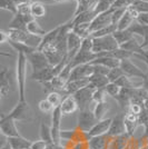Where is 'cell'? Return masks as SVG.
<instances>
[{
    "instance_id": "obj_1",
    "label": "cell",
    "mask_w": 148,
    "mask_h": 149,
    "mask_svg": "<svg viewBox=\"0 0 148 149\" xmlns=\"http://www.w3.org/2000/svg\"><path fill=\"white\" fill-rule=\"evenodd\" d=\"M27 56L25 54H17L16 63V80L18 86V96L20 101H26V79H27Z\"/></svg>"
},
{
    "instance_id": "obj_2",
    "label": "cell",
    "mask_w": 148,
    "mask_h": 149,
    "mask_svg": "<svg viewBox=\"0 0 148 149\" xmlns=\"http://www.w3.org/2000/svg\"><path fill=\"white\" fill-rule=\"evenodd\" d=\"M7 33L9 36V40H13V41H18V42H22L34 48H39L40 42L43 37L39 36H35L31 35L27 30H16V29H8Z\"/></svg>"
},
{
    "instance_id": "obj_3",
    "label": "cell",
    "mask_w": 148,
    "mask_h": 149,
    "mask_svg": "<svg viewBox=\"0 0 148 149\" xmlns=\"http://www.w3.org/2000/svg\"><path fill=\"white\" fill-rule=\"evenodd\" d=\"M118 48H119V45H118V42L116 41V39L112 35H108L105 37L94 38L93 51L96 54L111 52L114 50H117Z\"/></svg>"
},
{
    "instance_id": "obj_4",
    "label": "cell",
    "mask_w": 148,
    "mask_h": 149,
    "mask_svg": "<svg viewBox=\"0 0 148 149\" xmlns=\"http://www.w3.org/2000/svg\"><path fill=\"white\" fill-rule=\"evenodd\" d=\"M97 123L98 120L95 117V113L89 108L79 110L78 117H77V128L88 132Z\"/></svg>"
},
{
    "instance_id": "obj_5",
    "label": "cell",
    "mask_w": 148,
    "mask_h": 149,
    "mask_svg": "<svg viewBox=\"0 0 148 149\" xmlns=\"http://www.w3.org/2000/svg\"><path fill=\"white\" fill-rule=\"evenodd\" d=\"M0 130L2 136H5L6 138L21 136L16 126V120H13L11 117L3 113H1V117H0Z\"/></svg>"
},
{
    "instance_id": "obj_6",
    "label": "cell",
    "mask_w": 148,
    "mask_h": 149,
    "mask_svg": "<svg viewBox=\"0 0 148 149\" xmlns=\"http://www.w3.org/2000/svg\"><path fill=\"white\" fill-rule=\"evenodd\" d=\"M61 117L62 113L59 109V107L55 108V110L51 112V135H52V140L56 146H60L61 143Z\"/></svg>"
},
{
    "instance_id": "obj_7",
    "label": "cell",
    "mask_w": 148,
    "mask_h": 149,
    "mask_svg": "<svg viewBox=\"0 0 148 149\" xmlns=\"http://www.w3.org/2000/svg\"><path fill=\"white\" fill-rule=\"evenodd\" d=\"M27 60L31 65V68L34 70V72L40 71L43 69L49 67L50 63L47 59L46 55L40 50H36L34 52H31L29 55H27Z\"/></svg>"
},
{
    "instance_id": "obj_8",
    "label": "cell",
    "mask_w": 148,
    "mask_h": 149,
    "mask_svg": "<svg viewBox=\"0 0 148 149\" xmlns=\"http://www.w3.org/2000/svg\"><path fill=\"white\" fill-rule=\"evenodd\" d=\"M9 117H11L16 121H22V120H31L30 117V107L28 105L27 100L20 101L18 100L17 105L13 107V109L8 113Z\"/></svg>"
},
{
    "instance_id": "obj_9",
    "label": "cell",
    "mask_w": 148,
    "mask_h": 149,
    "mask_svg": "<svg viewBox=\"0 0 148 149\" xmlns=\"http://www.w3.org/2000/svg\"><path fill=\"white\" fill-rule=\"evenodd\" d=\"M110 25H114L112 24V8L106 13H99L96 16V18L94 19L90 24V33Z\"/></svg>"
},
{
    "instance_id": "obj_10",
    "label": "cell",
    "mask_w": 148,
    "mask_h": 149,
    "mask_svg": "<svg viewBox=\"0 0 148 149\" xmlns=\"http://www.w3.org/2000/svg\"><path fill=\"white\" fill-rule=\"evenodd\" d=\"M95 88L91 87L90 85H88L86 87H84L82 89H80L79 91H77V93L73 95L76 100H77V102H78V106H79V110L81 109H86L88 108V105H89V102L93 100V97H94V93H95Z\"/></svg>"
},
{
    "instance_id": "obj_11",
    "label": "cell",
    "mask_w": 148,
    "mask_h": 149,
    "mask_svg": "<svg viewBox=\"0 0 148 149\" xmlns=\"http://www.w3.org/2000/svg\"><path fill=\"white\" fill-rule=\"evenodd\" d=\"M95 74V67L91 63H86V65H80L77 66L73 69L70 78L68 81L71 80H78V79H89V77H91Z\"/></svg>"
},
{
    "instance_id": "obj_12",
    "label": "cell",
    "mask_w": 148,
    "mask_h": 149,
    "mask_svg": "<svg viewBox=\"0 0 148 149\" xmlns=\"http://www.w3.org/2000/svg\"><path fill=\"white\" fill-rule=\"evenodd\" d=\"M90 137L88 132L76 128L74 130H61V140L68 143H79V141H89Z\"/></svg>"
},
{
    "instance_id": "obj_13",
    "label": "cell",
    "mask_w": 148,
    "mask_h": 149,
    "mask_svg": "<svg viewBox=\"0 0 148 149\" xmlns=\"http://www.w3.org/2000/svg\"><path fill=\"white\" fill-rule=\"evenodd\" d=\"M120 68L123 70L124 74L128 76L129 78H145L146 72H144L138 66H136L134 62L130 61V59H124L120 61Z\"/></svg>"
},
{
    "instance_id": "obj_14",
    "label": "cell",
    "mask_w": 148,
    "mask_h": 149,
    "mask_svg": "<svg viewBox=\"0 0 148 149\" xmlns=\"http://www.w3.org/2000/svg\"><path fill=\"white\" fill-rule=\"evenodd\" d=\"M81 42H82V38L79 37L77 33H75L71 30L68 33L67 38V47H68V59L69 61L76 56V54L80 49Z\"/></svg>"
},
{
    "instance_id": "obj_15",
    "label": "cell",
    "mask_w": 148,
    "mask_h": 149,
    "mask_svg": "<svg viewBox=\"0 0 148 149\" xmlns=\"http://www.w3.org/2000/svg\"><path fill=\"white\" fill-rule=\"evenodd\" d=\"M126 134V128H125V113L123 115H118L116 117L112 118L110 128L108 131V136L109 137H116L121 136Z\"/></svg>"
},
{
    "instance_id": "obj_16",
    "label": "cell",
    "mask_w": 148,
    "mask_h": 149,
    "mask_svg": "<svg viewBox=\"0 0 148 149\" xmlns=\"http://www.w3.org/2000/svg\"><path fill=\"white\" fill-rule=\"evenodd\" d=\"M31 15H22V13H16L9 22V29H16V30H27V25L34 20Z\"/></svg>"
},
{
    "instance_id": "obj_17",
    "label": "cell",
    "mask_w": 148,
    "mask_h": 149,
    "mask_svg": "<svg viewBox=\"0 0 148 149\" xmlns=\"http://www.w3.org/2000/svg\"><path fill=\"white\" fill-rule=\"evenodd\" d=\"M11 87V81H10V71L9 69L2 66L0 70V95L1 99H5L8 93L10 91Z\"/></svg>"
},
{
    "instance_id": "obj_18",
    "label": "cell",
    "mask_w": 148,
    "mask_h": 149,
    "mask_svg": "<svg viewBox=\"0 0 148 149\" xmlns=\"http://www.w3.org/2000/svg\"><path fill=\"white\" fill-rule=\"evenodd\" d=\"M59 109L61 111L62 116H68V115H71L77 111L79 109V106H78L76 98L73 95H70L62 99L61 105L59 106Z\"/></svg>"
},
{
    "instance_id": "obj_19",
    "label": "cell",
    "mask_w": 148,
    "mask_h": 149,
    "mask_svg": "<svg viewBox=\"0 0 148 149\" xmlns=\"http://www.w3.org/2000/svg\"><path fill=\"white\" fill-rule=\"evenodd\" d=\"M112 119L111 118H105L103 120H99L97 124L94 126L90 130L88 131V135L89 137H96V136H103V135H107L109 128H110V125Z\"/></svg>"
},
{
    "instance_id": "obj_20",
    "label": "cell",
    "mask_w": 148,
    "mask_h": 149,
    "mask_svg": "<svg viewBox=\"0 0 148 149\" xmlns=\"http://www.w3.org/2000/svg\"><path fill=\"white\" fill-rule=\"evenodd\" d=\"M60 29H61V25L57 26L56 28L49 30L41 39V42H40V46L38 50H41L47 48V47H50V46H54L58 39V36H59V32H60Z\"/></svg>"
},
{
    "instance_id": "obj_21",
    "label": "cell",
    "mask_w": 148,
    "mask_h": 149,
    "mask_svg": "<svg viewBox=\"0 0 148 149\" xmlns=\"http://www.w3.org/2000/svg\"><path fill=\"white\" fill-rule=\"evenodd\" d=\"M128 29L134 35H139L140 37H142V49L148 48V26H144L142 24L135 21Z\"/></svg>"
},
{
    "instance_id": "obj_22",
    "label": "cell",
    "mask_w": 148,
    "mask_h": 149,
    "mask_svg": "<svg viewBox=\"0 0 148 149\" xmlns=\"http://www.w3.org/2000/svg\"><path fill=\"white\" fill-rule=\"evenodd\" d=\"M120 61L117 58L115 57L109 56V54H107V56L104 57H99L97 59H95L91 65H100V66H104V67H107L109 69L112 68H117V67H120Z\"/></svg>"
},
{
    "instance_id": "obj_23",
    "label": "cell",
    "mask_w": 148,
    "mask_h": 149,
    "mask_svg": "<svg viewBox=\"0 0 148 149\" xmlns=\"http://www.w3.org/2000/svg\"><path fill=\"white\" fill-rule=\"evenodd\" d=\"M89 85V79H78V80H71L68 81L64 93H66L68 96L75 95L77 91H79L80 89L86 87Z\"/></svg>"
},
{
    "instance_id": "obj_24",
    "label": "cell",
    "mask_w": 148,
    "mask_h": 149,
    "mask_svg": "<svg viewBox=\"0 0 148 149\" xmlns=\"http://www.w3.org/2000/svg\"><path fill=\"white\" fill-rule=\"evenodd\" d=\"M138 125H139V116H136L130 112L125 113V128H126V134L128 136H134V131L136 130Z\"/></svg>"
},
{
    "instance_id": "obj_25",
    "label": "cell",
    "mask_w": 148,
    "mask_h": 149,
    "mask_svg": "<svg viewBox=\"0 0 148 149\" xmlns=\"http://www.w3.org/2000/svg\"><path fill=\"white\" fill-rule=\"evenodd\" d=\"M131 136H128L127 134L121 136L109 137V141L107 145V149H124L128 143L129 138Z\"/></svg>"
},
{
    "instance_id": "obj_26",
    "label": "cell",
    "mask_w": 148,
    "mask_h": 149,
    "mask_svg": "<svg viewBox=\"0 0 148 149\" xmlns=\"http://www.w3.org/2000/svg\"><path fill=\"white\" fill-rule=\"evenodd\" d=\"M76 1H77V7H76L75 16H78L82 13L94 10L95 7L97 6L99 0H76Z\"/></svg>"
},
{
    "instance_id": "obj_27",
    "label": "cell",
    "mask_w": 148,
    "mask_h": 149,
    "mask_svg": "<svg viewBox=\"0 0 148 149\" xmlns=\"http://www.w3.org/2000/svg\"><path fill=\"white\" fill-rule=\"evenodd\" d=\"M8 143H10V146L13 149H30L32 141L26 139L25 137H11V138H7Z\"/></svg>"
},
{
    "instance_id": "obj_28",
    "label": "cell",
    "mask_w": 148,
    "mask_h": 149,
    "mask_svg": "<svg viewBox=\"0 0 148 149\" xmlns=\"http://www.w3.org/2000/svg\"><path fill=\"white\" fill-rule=\"evenodd\" d=\"M109 141V136L108 135H103V136L91 137L89 139V148L90 149H107V145Z\"/></svg>"
},
{
    "instance_id": "obj_29",
    "label": "cell",
    "mask_w": 148,
    "mask_h": 149,
    "mask_svg": "<svg viewBox=\"0 0 148 149\" xmlns=\"http://www.w3.org/2000/svg\"><path fill=\"white\" fill-rule=\"evenodd\" d=\"M109 84V80L107 76L100 74H94L91 77H89V85L95 89H101L106 88V86Z\"/></svg>"
},
{
    "instance_id": "obj_30",
    "label": "cell",
    "mask_w": 148,
    "mask_h": 149,
    "mask_svg": "<svg viewBox=\"0 0 148 149\" xmlns=\"http://www.w3.org/2000/svg\"><path fill=\"white\" fill-rule=\"evenodd\" d=\"M39 132H40V140H43L47 143L48 146L55 145L52 140V135H51V128L48 125H46L43 121H40V127H39Z\"/></svg>"
},
{
    "instance_id": "obj_31",
    "label": "cell",
    "mask_w": 148,
    "mask_h": 149,
    "mask_svg": "<svg viewBox=\"0 0 148 149\" xmlns=\"http://www.w3.org/2000/svg\"><path fill=\"white\" fill-rule=\"evenodd\" d=\"M119 48L126 50V51H129L134 56L137 55V54H140L142 50H144L142 47V44H139L135 37L131 38L129 41H127V42H125L124 45H121Z\"/></svg>"
},
{
    "instance_id": "obj_32",
    "label": "cell",
    "mask_w": 148,
    "mask_h": 149,
    "mask_svg": "<svg viewBox=\"0 0 148 149\" xmlns=\"http://www.w3.org/2000/svg\"><path fill=\"white\" fill-rule=\"evenodd\" d=\"M30 11L31 16L35 19L43 18L46 16V5L39 1H32L30 3Z\"/></svg>"
},
{
    "instance_id": "obj_33",
    "label": "cell",
    "mask_w": 148,
    "mask_h": 149,
    "mask_svg": "<svg viewBox=\"0 0 148 149\" xmlns=\"http://www.w3.org/2000/svg\"><path fill=\"white\" fill-rule=\"evenodd\" d=\"M112 36L115 37L116 41H117L119 47H120L125 42L129 41L131 38H134V33L129 29H125V30H116L112 33Z\"/></svg>"
},
{
    "instance_id": "obj_34",
    "label": "cell",
    "mask_w": 148,
    "mask_h": 149,
    "mask_svg": "<svg viewBox=\"0 0 148 149\" xmlns=\"http://www.w3.org/2000/svg\"><path fill=\"white\" fill-rule=\"evenodd\" d=\"M8 44L17 51V54L21 52V54H25L26 56L37 50V48H34V47H30L28 45L22 44V42H18V41H13V40H8Z\"/></svg>"
},
{
    "instance_id": "obj_35",
    "label": "cell",
    "mask_w": 148,
    "mask_h": 149,
    "mask_svg": "<svg viewBox=\"0 0 148 149\" xmlns=\"http://www.w3.org/2000/svg\"><path fill=\"white\" fill-rule=\"evenodd\" d=\"M27 31L31 33V35H35V36H39V37H43L48 31H46L43 29L41 26L39 25L36 19L31 20L30 22L27 25Z\"/></svg>"
},
{
    "instance_id": "obj_36",
    "label": "cell",
    "mask_w": 148,
    "mask_h": 149,
    "mask_svg": "<svg viewBox=\"0 0 148 149\" xmlns=\"http://www.w3.org/2000/svg\"><path fill=\"white\" fill-rule=\"evenodd\" d=\"M90 24L91 22H84V24H77L74 25L73 31L75 33H77L79 37L84 38L90 36Z\"/></svg>"
},
{
    "instance_id": "obj_37",
    "label": "cell",
    "mask_w": 148,
    "mask_h": 149,
    "mask_svg": "<svg viewBox=\"0 0 148 149\" xmlns=\"http://www.w3.org/2000/svg\"><path fill=\"white\" fill-rule=\"evenodd\" d=\"M109 110V107H108V104L107 101L105 102H99V104H96L95 106V109H94V113H95V117L97 120H103L105 119V115L107 113V111Z\"/></svg>"
},
{
    "instance_id": "obj_38",
    "label": "cell",
    "mask_w": 148,
    "mask_h": 149,
    "mask_svg": "<svg viewBox=\"0 0 148 149\" xmlns=\"http://www.w3.org/2000/svg\"><path fill=\"white\" fill-rule=\"evenodd\" d=\"M0 8L11 13L13 16L18 13V6L13 0H0Z\"/></svg>"
},
{
    "instance_id": "obj_39",
    "label": "cell",
    "mask_w": 148,
    "mask_h": 149,
    "mask_svg": "<svg viewBox=\"0 0 148 149\" xmlns=\"http://www.w3.org/2000/svg\"><path fill=\"white\" fill-rule=\"evenodd\" d=\"M116 30H117V26L110 25V26H108V27H105V28H103V29H99V30L95 31L93 33H90V36L94 38L105 37V36H108V35H112Z\"/></svg>"
},
{
    "instance_id": "obj_40",
    "label": "cell",
    "mask_w": 148,
    "mask_h": 149,
    "mask_svg": "<svg viewBox=\"0 0 148 149\" xmlns=\"http://www.w3.org/2000/svg\"><path fill=\"white\" fill-rule=\"evenodd\" d=\"M46 99L48 100V101H49L50 104L54 106L55 108L59 107V106L61 105V102H62L61 95H60V93H59V91H51V93H47Z\"/></svg>"
},
{
    "instance_id": "obj_41",
    "label": "cell",
    "mask_w": 148,
    "mask_h": 149,
    "mask_svg": "<svg viewBox=\"0 0 148 149\" xmlns=\"http://www.w3.org/2000/svg\"><path fill=\"white\" fill-rule=\"evenodd\" d=\"M106 91H107V95H109L110 97H112L114 99L116 100L119 93L121 91V87H119L116 82H109L107 86H106Z\"/></svg>"
},
{
    "instance_id": "obj_42",
    "label": "cell",
    "mask_w": 148,
    "mask_h": 149,
    "mask_svg": "<svg viewBox=\"0 0 148 149\" xmlns=\"http://www.w3.org/2000/svg\"><path fill=\"white\" fill-rule=\"evenodd\" d=\"M111 3L109 0H99L98 3H97V6L95 7V13L96 15H99V13H106V11H108V10H110L111 9Z\"/></svg>"
},
{
    "instance_id": "obj_43",
    "label": "cell",
    "mask_w": 148,
    "mask_h": 149,
    "mask_svg": "<svg viewBox=\"0 0 148 149\" xmlns=\"http://www.w3.org/2000/svg\"><path fill=\"white\" fill-rule=\"evenodd\" d=\"M124 76V72L121 68L120 67H117V68H112L109 70V72L107 74V78H108V80L109 82H116V81L119 79V78H121Z\"/></svg>"
},
{
    "instance_id": "obj_44",
    "label": "cell",
    "mask_w": 148,
    "mask_h": 149,
    "mask_svg": "<svg viewBox=\"0 0 148 149\" xmlns=\"http://www.w3.org/2000/svg\"><path fill=\"white\" fill-rule=\"evenodd\" d=\"M38 108H39V110L43 112V113H51V112L55 110V107L50 104L49 101L47 99H43L39 101V104H38Z\"/></svg>"
},
{
    "instance_id": "obj_45",
    "label": "cell",
    "mask_w": 148,
    "mask_h": 149,
    "mask_svg": "<svg viewBox=\"0 0 148 149\" xmlns=\"http://www.w3.org/2000/svg\"><path fill=\"white\" fill-rule=\"evenodd\" d=\"M106 96H107V91H106L105 88L96 89V90H95V93H94L93 100L96 102V104H99V102H105Z\"/></svg>"
},
{
    "instance_id": "obj_46",
    "label": "cell",
    "mask_w": 148,
    "mask_h": 149,
    "mask_svg": "<svg viewBox=\"0 0 148 149\" xmlns=\"http://www.w3.org/2000/svg\"><path fill=\"white\" fill-rule=\"evenodd\" d=\"M93 48H94V38L91 36H88V37L84 38L79 50H82V51H93Z\"/></svg>"
},
{
    "instance_id": "obj_47",
    "label": "cell",
    "mask_w": 148,
    "mask_h": 149,
    "mask_svg": "<svg viewBox=\"0 0 148 149\" xmlns=\"http://www.w3.org/2000/svg\"><path fill=\"white\" fill-rule=\"evenodd\" d=\"M126 10H127L126 8H119V9H114L112 8V24L114 25H118V22L120 21L124 13H126Z\"/></svg>"
},
{
    "instance_id": "obj_48",
    "label": "cell",
    "mask_w": 148,
    "mask_h": 149,
    "mask_svg": "<svg viewBox=\"0 0 148 149\" xmlns=\"http://www.w3.org/2000/svg\"><path fill=\"white\" fill-rule=\"evenodd\" d=\"M136 2V0H117L115 3H114V6L111 7V8H114V9H119V8H129L131 7L134 3Z\"/></svg>"
},
{
    "instance_id": "obj_49",
    "label": "cell",
    "mask_w": 148,
    "mask_h": 149,
    "mask_svg": "<svg viewBox=\"0 0 148 149\" xmlns=\"http://www.w3.org/2000/svg\"><path fill=\"white\" fill-rule=\"evenodd\" d=\"M133 6L137 9L138 13H148V1H145V0H136V2Z\"/></svg>"
},
{
    "instance_id": "obj_50",
    "label": "cell",
    "mask_w": 148,
    "mask_h": 149,
    "mask_svg": "<svg viewBox=\"0 0 148 149\" xmlns=\"http://www.w3.org/2000/svg\"><path fill=\"white\" fill-rule=\"evenodd\" d=\"M65 149H89L88 141H79V143H69V146Z\"/></svg>"
},
{
    "instance_id": "obj_51",
    "label": "cell",
    "mask_w": 148,
    "mask_h": 149,
    "mask_svg": "<svg viewBox=\"0 0 148 149\" xmlns=\"http://www.w3.org/2000/svg\"><path fill=\"white\" fill-rule=\"evenodd\" d=\"M136 21L144 26H148V13H139Z\"/></svg>"
},
{
    "instance_id": "obj_52",
    "label": "cell",
    "mask_w": 148,
    "mask_h": 149,
    "mask_svg": "<svg viewBox=\"0 0 148 149\" xmlns=\"http://www.w3.org/2000/svg\"><path fill=\"white\" fill-rule=\"evenodd\" d=\"M30 149H48V145L43 141V140H38V141H32Z\"/></svg>"
},
{
    "instance_id": "obj_53",
    "label": "cell",
    "mask_w": 148,
    "mask_h": 149,
    "mask_svg": "<svg viewBox=\"0 0 148 149\" xmlns=\"http://www.w3.org/2000/svg\"><path fill=\"white\" fill-rule=\"evenodd\" d=\"M134 57H137V58L142 59V61L148 66V49H144L140 54H137V55H135Z\"/></svg>"
},
{
    "instance_id": "obj_54",
    "label": "cell",
    "mask_w": 148,
    "mask_h": 149,
    "mask_svg": "<svg viewBox=\"0 0 148 149\" xmlns=\"http://www.w3.org/2000/svg\"><path fill=\"white\" fill-rule=\"evenodd\" d=\"M140 140H142V146L144 145H148V124L144 125V134H142Z\"/></svg>"
},
{
    "instance_id": "obj_55",
    "label": "cell",
    "mask_w": 148,
    "mask_h": 149,
    "mask_svg": "<svg viewBox=\"0 0 148 149\" xmlns=\"http://www.w3.org/2000/svg\"><path fill=\"white\" fill-rule=\"evenodd\" d=\"M9 40V36L7 33L6 30H1L0 31V42L1 44H5V42H8Z\"/></svg>"
},
{
    "instance_id": "obj_56",
    "label": "cell",
    "mask_w": 148,
    "mask_h": 149,
    "mask_svg": "<svg viewBox=\"0 0 148 149\" xmlns=\"http://www.w3.org/2000/svg\"><path fill=\"white\" fill-rule=\"evenodd\" d=\"M16 3H17V6H20V5H24V3H31L34 0H13Z\"/></svg>"
},
{
    "instance_id": "obj_57",
    "label": "cell",
    "mask_w": 148,
    "mask_h": 149,
    "mask_svg": "<svg viewBox=\"0 0 148 149\" xmlns=\"http://www.w3.org/2000/svg\"><path fill=\"white\" fill-rule=\"evenodd\" d=\"M142 88H145L148 91V70L146 72V77L144 78V81H142Z\"/></svg>"
},
{
    "instance_id": "obj_58",
    "label": "cell",
    "mask_w": 148,
    "mask_h": 149,
    "mask_svg": "<svg viewBox=\"0 0 148 149\" xmlns=\"http://www.w3.org/2000/svg\"><path fill=\"white\" fill-rule=\"evenodd\" d=\"M0 149H13V147L10 146V143H8V140H7L5 143H2V146H1V148Z\"/></svg>"
},
{
    "instance_id": "obj_59",
    "label": "cell",
    "mask_w": 148,
    "mask_h": 149,
    "mask_svg": "<svg viewBox=\"0 0 148 149\" xmlns=\"http://www.w3.org/2000/svg\"><path fill=\"white\" fill-rule=\"evenodd\" d=\"M109 1H110L111 6H114V3H115V2H116V1H117V0H109Z\"/></svg>"
},
{
    "instance_id": "obj_60",
    "label": "cell",
    "mask_w": 148,
    "mask_h": 149,
    "mask_svg": "<svg viewBox=\"0 0 148 149\" xmlns=\"http://www.w3.org/2000/svg\"><path fill=\"white\" fill-rule=\"evenodd\" d=\"M140 149H148V145H144V146H142Z\"/></svg>"
},
{
    "instance_id": "obj_61",
    "label": "cell",
    "mask_w": 148,
    "mask_h": 149,
    "mask_svg": "<svg viewBox=\"0 0 148 149\" xmlns=\"http://www.w3.org/2000/svg\"><path fill=\"white\" fill-rule=\"evenodd\" d=\"M145 1H148V0H145Z\"/></svg>"
}]
</instances>
